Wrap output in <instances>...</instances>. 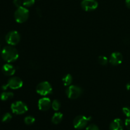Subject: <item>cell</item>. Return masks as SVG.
I'll list each match as a JSON object with an SVG mask.
<instances>
[{
    "mask_svg": "<svg viewBox=\"0 0 130 130\" xmlns=\"http://www.w3.org/2000/svg\"><path fill=\"white\" fill-rule=\"evenodd\" d=\"M38 109L42 111H46L52 106V102L49 98L43 97L39 99L38 104Z\"/></svg>",
    "mask_w": 130,
    "mask_h": 130,
    "instance_id": "obj_10",
    "label": "cell"
},
{
    "mask_svg": "<svg viewBox=\"0 0 130 130\" xmlns=\"http://www.w3.org/2000/svg\"><path fill=\"white\" fill-rule=\"evenodd\" d=\"M11 110L13 114L17 115L24 114L28 110L26 104L22 101H17L11 105Z\"/></svg>",
    "mask_w": 130,
    "mask_h": 130,
    "instance_id": "obj_5",
    "label": "cell"
},
{
    "mask_svg": "<svg viewBox=\"0 0 130 130\" xmlns=\"http://www.w3.org/2000/svg\"><path fill=\"white\" fill-rule=\"evenodd\" d=\"M91 119V117H86L85 116H77L73 121V126L77 129H82L87 126L88 123Z\"/></svg>",
    "mask_w": 130,
    "mask_h": 130,
    "instance_id": "obj_3",
    "label": "cell"
},
{
    "mask_svg": "<svg viewBox=\"0 0 130 130\" xmlns=\"http://www.w3.org/2000/svg\"><path fill=\"white\" fill-rule=\"evenodd\" d=\"M29 17V11L24 6H20L17 8L14 13V17L17 22L22 24L26 22Z\"/></svg>",
    "mask_w": 130,
    "mask_h": 130,
    "instance_id": "obj_2",
    "label": "cell"
},
{
    "mask_svg": "<svg viewBox=\"0 0 130 130\" xmlns=\"http://www.w3.org/2000/svg\"><path fill=\"white\" fill-rule=\"evenodd\" d=\"M99 62L100 65L102 66H106L107 65L108 62H109V60L105 56H100L99 57Z\"/></svg>",
    "mask_w": 130,
    "mask_h": 130,
    "instance_id": "obj_20",
    "label": "cell"
},
{
    "mask_svg": "<svg viewBox=\"0 0 130 130\" xmlns=\"http://www.w3.org/2000/svg\"><path fill=\"white\" fill-rule=\"evenodd\" d=\"M13 4L17 8H19L22 6V1L21 0H13Z\"/></svg>",
    "mask_w": 130,
    "mask_h": 130,
    "instance_id": "obj_24",
    "label": "cell"
},
{
    "mask_svg": "<svg viewBox=\"0 0 130 130\" xmlns=\"http://www.w3.org/2000/svg\"><path fill=\"white\" fill-rule=\"evenodd\" d=\"M35 122V118L32 116H26L24 119V123L27 125H31Z\"/></svg>",
    "mask_w": 130,
    "mask_h": 130,
    "instance_id": "obj_18",
    "label": "cell"
},
{
    "mask_svg": "<svg viewBox=\"0 0 130 130\" xmlns=\"http://www.w3.org/2000/svg\"><path fill=\"white\" fill-rule=\"evenodd\" d=\"M125 3H126V5L127 7H128V8L130 9V0H126Z\"/></svg>",
    "mask_w": 130,
    "mask_h": 130,
    "instance_id": "obj_26",
    "label": "cell"
},
{
    "mask_svg": "<svg viewBox=\"0 0 130 130\" xmlns=\"http://www.w3.org/2000/svg\"><path fill=\"white\" fill-rule=\"evenodd\" d=\"M63 119V114L61 112H55L52 118V122L54 124H58Z\"/></svg>",
    "mask_w": 130,
    "mask_h": 130,
    "instance_id": "obj_14",
    "label": "cell"
},
{
    "mask_svg": "<svg viewBox=\"0 0 130 130\" xmlns=\"http://www.w3.org/2000/svg\"><path fill=\"white\" fill-rule=\"evenodd\" d=\"M86 130H100L99 127L94 124H91L86 127Z\"/></svg>",
    "mask_w": 130,
    "mask_h": 130,
    "instance_id": "obj_23",
    "label": "cell"
},
{
    "mask_svg": "<svg viewBox=\"0 0 130 130\" xmlns=\"http://www.w3.org/2000/svg\"><path fill=\"white\" fill-rule=\"evenodd\" d=\"M62 82L65 86H69L71 85L72 82V76L69 74L65 75L62 78Z\"/></svg>",
    "mask_w": 130,
    "mask_h": 130,
    "instance_id": "obj_16",
    "label": "cell"
},
{
    "mask_svg": "<svg viewBox=\"0 0 130 130\" xmlns=\"http://www.w3.org/2000/svg\"><path fill=\"white\" fill-rule=\"evenodd\" d=\"M125 126L128 129L130 130V118H128V119H126L125 121Z\"/></svg>",
    "mask_w": 130,
    "mask_h": 130,
    "instance_id": "obj_25",
    "label": "cell"
},
{
    "mask_svg": "<svg viewBox=\"0 0 130 130\" xmlns=\"http://www.w3.org/2000/svg\"><path fill=\"white\" fill-rule=\"evenodd\" d=\"M13 93L11 91H4L1 94L0 99L2 101H7L13 97Z\"/></svg>",
    "mask_w": 130,
    "mask_h": 130,
    "instance_id": "obj_15",
    "label": "cell"
},
{
    "mask_svg": "<svg viewBox=\"0 0 130 130\" xmlns=\"http://www.w3.org/2000/svg\"><path fill=\"white\" fill-rule=\"evenodd\" d=\"M8 88H10L12 90H17L23 86V81L20 77H12L8 81L7 84Z\"/></svg>",
    "mask_w": 130,
    "mask_h": 130,
    "instance_id": "obj_9",
    "label": "cell"
},
{
    "mask_svg": "<svg viewBox=\"0 0 130 130\" xmlns=\"http://www.w3.org/2000/svg\"><path fill=\"white\" fill-rule=\"evenodd\" d=\"M52 107L55 111H58L61 107V104L58 100H54L52 103Z\"/></svg>",
    "mask_w": 130,
    "mask_h": 130,
    "instance_id": "obj_17",
    "label": "cell"
},
{
    "mask_svg": "<svg viewBox=\"0 0 130 130\" xmlns=\"http://www.w3.org/2000/svg\"><path fill=\"white\" fill-rule=\"evenodd\" d=\"M35 3V0H23L22 5L24 7H30Z\"/></svg>",
    "mask_w": 130,
    "mask_h": 130,
    "instance_id": "obj_21",
    "label": "cell"
},
{
    "mask_svg": "<svg viewBox=\"0 0 130 130\" xmlns=\"http://www.w3.org/2000/svg\"><path fill=\"white\" fill-rule=\"evenodd\" d=\"M126 88L128 90H130V82L126 85Z\"/></svg>",
    "mask_w": 130,
    "mask_h": 130,
    "instance_id": "obj_27",
    "label": "cell"
},
{
    "mask_svg": "<svg viewBox=\"0 0 130 130\" xmlns=\"http://www.w3.org/2000/svg\"><path fill=\"white\" fill-rule=\"evenodd\" d=\"M1 46H0V54H1Z\"/></svg>",
    "mask_w": 130,
    "mask_h": 130,
    "instance_id": "obj_28",
    "label": "cell"
},
{
    "mask_svg": "<svg viewBox=\"0 0 130 130\" xmlns=\"http://www.w3.org/2000/svg\"><path fill=\"white\" fill-rule=\"evenodd\" d=\"M1 57L7 63L16 61L19 58V52L13 46L8 45L4 47L1 50Z\"/></svg>",
    "mask_w": 130,
    "mask_h": 130,
    "instance_id": "obj_1",
    "label": "cell"
},
{
    "mask_svg": "<svg viewBox=\"0 0 130 130\" xmlns=\"http://www.w3.org/2000/svg\"><path fill=\"white\" fill-rule=\"evenodd\" d=\"M81 6L85 11H91L97 8L99 4L96 0H82Z\"/></svg>",
    "mask_w": 130,
    "mask_h": 130,
    "instance_id": "obj_8",
    "label": "cell"
},
{
    "mask_svg": "<svg viewBox=\"0 0 130 130\" xmlns=\"http://www.w3.org/2000/svg\"><path fill=\"white\" fill-rule=\"evenodd\" d=\"M123 112L127 118H130V108L128 107H124L123 108Z\"/></svg>",
    "mask_w": 130,
    "mask_h": 130,
    "instance_id": "obj_22",
    "label": "cell"
},
{
    "mask_svg": "<svg viewBox=\"0 0 130 130\" xmlns=\"http://www.w3.org/2000/svg\"><path fill=\"white\" fill-rule=\"evenodd\" d=\"M2 72L6 76H11L15 73V68L10 63H6L2 67Z\"/></svg>",
    "mask_w": 130,
    "mask_h": 130,
    "instance_id": "obj_13",
    "label": "cell"
},
{
    "mask_svg": "<svg viewBox=\"0 0 130 130\" xmlns=\"http://www.w3.org/2000/svg\"><path fill=\"white\" fill-rule=\"evenodd\" d=\"M5 40L9 45L15 46L20 42V35L16 30H11L6 35Z\"/></svg>",
    "mask_w": 130,
    "mask_h": 130,
    "instance_id": "obj_7",
    "label": "cell"
},
{
    "mask_svg": "<svg viewBox=\"0 0 130 130\" xmlns=\"http://www.w3.org/2000/svg\"><path fill=\"white\" fill-rule=\"evenodd\" d=\"M11 119H12V116H11V114L9 112H6L3 116L1 121L3 123H8V122H10L11 120Z\"/></svg>",
    "mask_w": 130,
    "mask_h": 130,
    "instance_id": "obj_19",
    "label": "cell"
},
{
    "mask_svg": "<svg viewBox=\"0 0 130 130\" xmlns=\"http://www.w3.org/2000/svg\"><path fill=\"white\" fill-rule=\"evenodd\" d=\"M124 129V124L121 119L117 118L112 121L109 126L110 130H123Z\"/></svg>",
    "mask_w": 130,
    "mask_h": 130,
    "instance_id": "obj_12",
    "label": "cell"
},
{
    "mask_svg": "<svg viewBox=\"0 0 130 130\" xmlns=\"http://www.w3.org/2000/svg\"><path fill=\"white\" fill-rule=\"evenodd\" d=\"M36 92L41 96H46L52 93V87L48 81H42L36 86Z\"/></svg>",
    "mask_w": 130,
    "mask_h": 130,
    "instance_id": "obj_4",
    "label": "cell"
},
{
    "mask_svg": "<svg viewBox=\"0 0 130 130\" xmlns=\"http://www.w3.org/2000/svg\"><path fill=\"white\" fill-rule=\"evenodd\" d=\"M123 55L120 52H114L110 55V58H109V62L111 63L112 66H118L121 64L123 62Z\"/></svg>",
    "mask_w": 130,
    "mask_h": 130,
    "instance_id": "obj_11",
    "label": "cell"
},
{
    "mask_svg": "<svg viewBox=\"0 0 130 130\" xmlns=\"http://www.w3.org/2000/svg\"><path fill=\"white\" fill-rule=\"evenodd\" d=\"M82 88L76 85H70L66 90V95L70 99H77L82 95Z\"/></svg>",
    "mask_w": 130,
    "mask_h": 130,
    "instance_id": "obj_6",
    "label": "cell"
}]
</instances>
